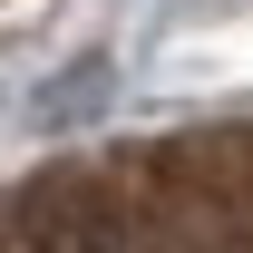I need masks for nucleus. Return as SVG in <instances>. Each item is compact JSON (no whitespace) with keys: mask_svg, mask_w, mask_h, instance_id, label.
<instances>
[{"mask_svg":"<svg viewBox=\"0 0 253 253\" xmlns=\"http://www.w3.org/2000/svg\"><path fill=\"white\" fill-rule=\"evenodd\" d=\"M0 253H253V136L49 175L0 205Z\"/></svg>","mask_w":253,"mask_h":253,"instance_id":"nucleus-1","label":"nucleus"}]
</instances>
